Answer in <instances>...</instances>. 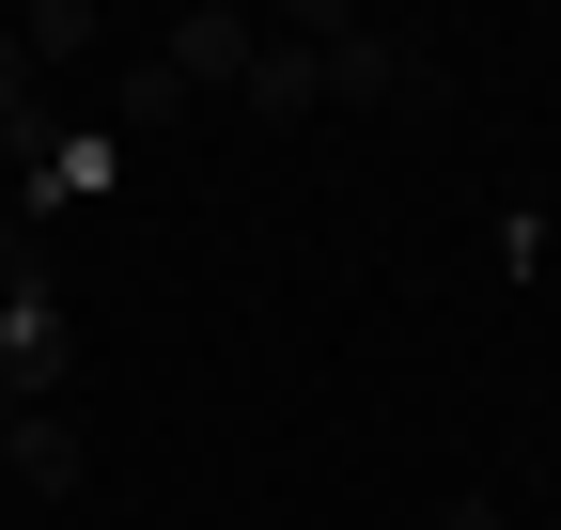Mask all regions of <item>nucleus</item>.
<instances>
[{"instance_id":"1","label":"nucleus","mask_w":561,"mask_h":530,"mask_svg":"<svg viewBox=\"0 0 561 530\" xmlns=\"http://www.w3.org/2000/svg\"><path fill=\"white\" fill-rule=\"evenodd\" d=\"M250 47H265V32L234 16V0H203V16H172V32H157V62H172L187 94H234V79H250Z\"/></svg>"},{"instance_id":"2","label":"nucleus","mask_w":561,"mask_h":530,"mask_svg":"<svg viewBox=\"0 0 561 530\" xmlns=\"http://www.w3.org/2000/svg\"><path fill=\"white\" fill-rule=\"evenodd\" d=\"M0 375H16V390H32V406H62V375H79V327H62V312H47V281H32L16 312H0Z\"/></svg>"},{"instance_id":"3","label":"nucleus","mask_w":561,"mask_h":530,"mask_svg":"<svg viewBox=\"0 0 561 530\" xmlns=\"http://www.w3.org/2000/svg\"><path fill=\"white\" fill-rule=\"evenodd\" d=\"M0 469H16L32 499H79L94 452H79V422H62V406H32V422H0Z\"/></svg>"},{"instance_id":"4","label":"nucleus","mask_w":561,"mask_h":530,"mask_svg":"<svg viewBox=\"0 0 561 530\" xmlns=\"http://www.w3.org/2000/svg\"><path fill=\"white\" fill-rule=\"evenodd\" d=\"M234 94H250V110H265V125H297V110H312V94H328V62H312V47H297V32H265V47H250V79H234Z\"/></svg>"},{"instance_id":"5","label":"nucleus","mask_w":561,"mask_h":530,"mask_svg":"<svg viewBox=\"0 0 561 530\" xmlns=\"http://www.w3.org/2000/svg\"><path fill=\"white\" fill-rule=\"evenodd\" d=\"M0 141L62 172V125H47V79H32V47H16V32H0Z\"/></svg>"},{"instance_id":"6","label":"nucleus","mask_w":561,"mask_h":530,"mask_svg":"<svg viewBox=\"0 0 561 530\" xmlns=\"http://www.w3.org/2000/svg\"><path fill=\"white\" fill-rule=\"evenodd\" d=\"M16 47H32V79H62V62H94V47H110V16H94V0H32Z\"/></svg>"},{"instance_id":"7","label":"nucleus","mask_w":561,"mask_h":530,"mask_svg":"<svg viewBox=\"0 0 561 530\" xmlns=\"http://www.w3.org/2000/svg\"><path fill=\"white\" fill-rule=\"evenodd\" d=\"M110 125H125V141H157V125H187V79H172V62H125V79H110Z\"/></svg>"},{"instance_id":"8","label":"nucleus","mask_w":561,"mask_h":530,"mask_svg":"<svg viewBox=\"0 0 561 530\" xmlns=\"http://www.w3.org/2000/svg\"><path fill=\"white\" fill-rule=\"evenodd\" d=\"M437 530H500V499H483V484H453V499H437Z\"/></svg>"},{"instance_id":"9","label":"nucleus","mask_w":561,"mask_h":530,"mask_svg":"<svg viewBox=\"0 0 561 530\" xmlns=\"http://www.w3.org/2000/svg\"><path fill=\"white\" fill-rule=\"evenodd\" d=\"M16 297H32V250H0V312H16Z\"/></svg>"}]
</instances>
